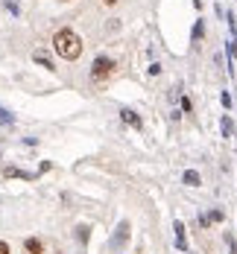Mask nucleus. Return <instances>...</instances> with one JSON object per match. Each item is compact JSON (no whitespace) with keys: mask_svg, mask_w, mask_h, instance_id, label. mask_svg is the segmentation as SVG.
Listing matches in <instances>:
<instances>
[{"mask_svg":"<svg viewBox=\"0 0 237 254\" xmlns=\"http://www.w3.org/2000/svg\"><path fill=\"white\" fill-rule=\"evenodd\" d=\"M32 59H35V62H38V64H41V67H44V70H56V64H53V59H50V53H44V50H35L32 53Z\"/></svg>","mask_w":237,"mask_h":254,"instance_id":"nucleus-7","label":"nucleus"},{"mask_svg":"<svg viewBox=\"0 0 237 254\" xmlns=\"http://www.w3.org/2000/svg\"><path fill=\"white\" fill-rule=\"evenodd\" d=\"M0 254H12L9 252V243H3V240H0Z\"/></svg>","mask_w":237,"mask_h":254,"instance_id":"nucleus-20","label":"nucleus"},{"mask_svg":"<svg viewBox=\"0 0 237 254\" xmlns=\"http://www.w3.org/2000/svg\"><path fill=\"white\" fill-rule=\"evenodd\" d=\"M208 219H211V222H223V210H211Z\"/></svg>","mask_w":237,"mask_h":254,"instance_id":"nucleus-17","label":"nucleus"},{"mask_svg":"<svg viewBox=\"0 0 237 254\" xmlns=\"http://www.w3.org/2000/svg\"><path fill=\"white\" fill-rule=\"evenodd\" d=\"M226 243H229V254H237V240L232 234H226Z\"/></svg>","mask_w":237,"mask_h":254,"instance_id":"nucleus-14","label":"nucleus"},{"mask_svg":"<svg viewBox=\"0 0 237 254\" xmlns=\"http://www.w3.org/2000/svg\"><path fill=\"white\" fill-rule=\"evenodd\" d=\"M196 222H199V228H208V225H211V219H208V216H205V213H202V216H199Z\"/></svg>","mask_w":237,"mask_h":254,"instance_id":"nucleus-18","label":"nucleus"},{"mask_svg":"<svg viewBox=\"0 0 237 254\" xmlns=\"http://www.w3.org/2000/svg\"><path fill=\"white\" fill-rule=\"evenodd\" d=\"M103 3H108V6H114V3H117V0H103Z\"/></svg>","mask_w":237,"mask_h":254,"instance_id":"nucleus-21","label":"nucleus"},{"mask_svg":"<svg viewBox=\"0 0 237 254\" xmlns=\"http://www.w3.org/2000/svg\"><path fill=\"white\" fill-rule=\"evenodd\" d=\"M3 176L6 178H24V181H35V173H26L21 167H6L3 170Z\"/></svg>","mask_w":237,"mask_h":254,"instance_id":"nucleus-6","label":"nucleus"},{"mask_svg":"<svg viewBox=\"0 0 237 254\" xmlns=\"http://www.w3.org/2000/svg\"><path fill=\"white\" fill-rule=\"evenodd\" d=\"M220 102H223V108H232V94L223 91V94H220Z\"/></svg>","mask_w":237,"mask_h":254,"instance_id":"nucleus-15","label":"nucleus"},{"mask_svg":"<svg viewBox=\"0 0 237 254\" xmlns=\"http://www.w3.org/2000/svg\"><path fill=\"white\" fill-rule=\"evenodd\" d=\"M53 50L59 53L62 59H68V62H77L79 56H82V38L74 29H59L53 35Z\"/></svg>","mask_w":237,"mask_h":254,"instance_id":"nucleus-1","label":"nucleus"},{"mask_svg":"<svg viewBox=\"0 0 237 254\" xmlns=\"http://www.w3.org/2000/svg\"><path fill=\"white\" fill-rule=\"evenodd\" d=\"M111 67H114V59H108V56H97L94 64H91V79H94V82H103V79L111 73Z\"/></svg>","mask_w":237,"mask_h":254,"instance_id":"nucleus-3","label":"nucleus"},{"mask_svg":"<svg viewBox=\"0 0 237 254\" xmlns=\"http://www.w3.org/2000/svg\"><path fill=\"white\" fill-rule=\"evenodd\" d=\"M15 123V114H9L3 105H0V126H12Z\"/></svg>","mask_w":237,"mask_h":254,"instance_id":"nucleus-12","label":"nucleus"},{"mask_svg":"<svg viewBox=\"0 0 237 254\" xmlns=\"http://www.w3.org/2000/svg\"><path fill=\"white\" fill-rule=\"evenodd\" d=\"M202 35H205V21H196V24H193V32H190V38H193V41H199Z\"/></svg>","mask_w":237,"mask_h":254,"instance_id":"nucleus-11","label":"nucleus"},{"mask_svg":"<svg viewBox=\"0 0 237 254\" xmlns=\"http://www.w3.org/2000/svg\"><path fill=\"white\" fill-rule=\"evenodd\" d=\"M173 231H176V249L179 252H187V234H184V222H173Z\"/></svg>","mask_w":237,"mask_h":254,"instance_id":"nucleus-5","label":"nucleus"},{"mask_svg":"<svg viewBox=\"0 0 237 254\" xmlns=\"http://www.w3.org/2000/svg\"><path fill=\"white\" fill-rule=\"evenodd\" d=\"M161 73V64H150V76H158Z\"/></svg>","mask_w":237,"mask_h":254,"instance_id":"nucleus-19","label":"nucleus"},{"mask_svg":"<svg viewBox=\"0 0 237 254\" xmlns=\"http://www.w3.org/2000/svg\"><path fill=\"white\" fill-rule=\"evenodd\" d=\"M182 181L187 184V187H199V184H202V178H199V173H196V170H184Z\"/></svg>","mask_w":237,"mask_h":254,"instance_id":"nucleus-9","label":"nucleus"},{"mask_svg":"<svg viewBox=\"0 0 237 254\" xmlns=\"http://www.w3.org/2000/svg\"><path fill=\"white\" fill-rule=\"evenodd\" d=\"M229 56L237 59V35H232V41H229Z\"/></svg>","mask_w":237,"mask_h":254,"instance_id":"nucleus-16","label":"nucleus"},{"mask_svg":"<svg viewBox=\"0 0 237 254\" xmlns=\"http://www.w3.org/2000/svg\"><path fill=\"white\" fill-rule=\"evenodd\" d=\"M24 249H26L29 254H41V252H44L41 240H35V237H26V240H24Z\"/></svg>","mask_w":237,"mask_h":254,"instance_id":"nucleus-8","label":"nucleus"},{"mask_svg":"<svg viewBox=\"0 0 237 254\" xmlns=\"http://www.w3.org/2000/svg\"><path fill=\"white\" fill-rule=\"evenodd\" d=\"M220 128H223V137H232V134H235V123H232V117H229V114H223Z\"/></svg>","mask_w":237,"mask_h":254,"instance_id":"nucleus-10","label":"nucleus"},{"mask_svg":"<svg viewBox=\"0 0 237 254\" xmlns=\"http://www.w3.org/2000/svg\"><path fill=\"white\" fill-rule=\"evenodd\" d=\"M120 120H123L126 126L138 128V131L144 128V120H141V117H138V111H132V108H123V111H120Z\"/></svg>","mask_w":237,"mask_h":254,"instance_id":"nucleus-4","label":"nucleus"},{"mask_svg":"<svg viewBox=\"0 0 237 254\" xmlns=\"http://www.w3.org/2000/svg\"><path fill=\"white\" fill-rule=\"evenodd\" d=\"M129 234H132V225H129V219H123V222L114 228V237L108 240V252H123L126 243H129Z\"/></svg>","mask_w":237,"mask_h":254,"instance_id":"nucleus-2","label":"nucleus"},{"mask_svg":"<svg viewBox=\"0 0 237 254\" xmlns=\"http://www.w3.org/2000/svg\"><path fill=\"white\" fill-rule=\"evenodd\" d=\"M88 234H91V228H88V225H79V228H77V240L82 243V246L88 243Z\"/></svg>","mask_w":237,"mask_h":254,"instance_id":"nucleus-13","label":"nucleus"}]
</instances>
